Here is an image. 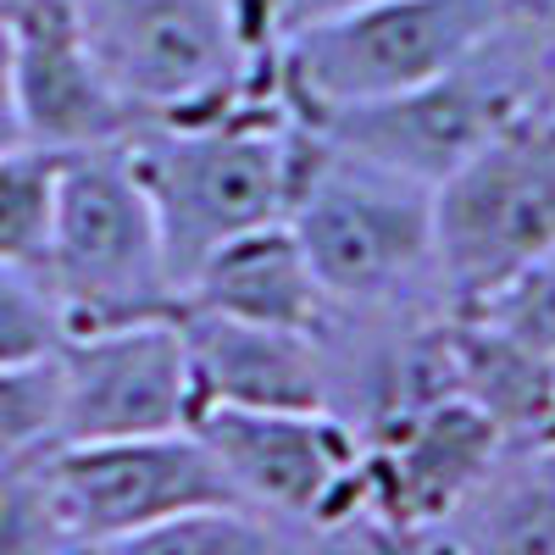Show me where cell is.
Segmentation results:
<instances>
[{
    "instance_id": "7c38bea8",
    "label": "cell",
    "mask_w": 555,
    "mask_h": 555,
    "mask_svg": "<svg viewBox=\"0 0 555 555\" xmlns=\"http://www.w3.org/2000/svg\"><path fill=\"white\" fill-rule=\"evenodd\" d=\"M505 450L500 428L461 395H439L361 439V522L434 533Z\"/></svg>"
},
{
    "instance_id": "f546056e",
    "label": "cell",
    "mask_w": 555,
    "mask_h": 555,
    "mask_svg": "<svg viewBox=\"0 0 555 555\" xmlns=\"http://www.w3.org/2000/svg\"><path fill=\"white\" fill-rule=\"evenodd\" d=\"M78 555H83V550H78Z\"/></svg>"
},
{
    "instance_id": "d6986e66",
    "label": "cell",
    "mask_w": 555,
    "mask_h": 555,
    "mask_svg": "<svg viewBox=\"0 0 555 555\" xmlns=\"http://www.w3.org/2000/svg\"><path fill=\"white\" fill-rule=\"evenodd\" d=\"M0 555H78L51 489V444L0 455Z\"/></svg>"
},
{
    "instance_id": "7402d4cb",
    "label": "cell",
    "mask_w": 555,
    "mask_h": 555,
    "mask_svg": "<svg viewBox=\"0 0 555 555\" xmlns=\"http://www.w3.org/2000/svg\"><path fill=\"white\" fill-rule=\"evenodd\" d=\"M478 317L500 322L505 334H517L555 366V250L539 267H528L517 284H505L489 306H478Z\"/></svg>"
},
{
    "instance_id": "44dd1931",
    "label": "cell",
    "mask_w": 555,
    "mask_h": 555,
    "mask_svg": "<svg viewBox=\"0 0 555 555\" xmlns=\"http://www.w3.org/2000/svg\"><path fill=\"white\" fill-rule=\"evenodd\" d=\"M62 423V373L56 356L0 366V450H44Z\"/></svg>"
},
{
    "instance_id": "5b68a950",
    "label": "cell",
    "mask_w": 555,
    "mask_h": 555,
    "mask_svg": "<svg viewBox=\"0 0 555 555\" xmlns=\"http://www.w3.org/2000/svg\"><path fill=\"white\" fill-rule=\"evenodd\" d=\"M122 145L73 151L56 167L44 284L67 317V334L178 317V284L167 267L162 228Z\"/></svg>"
},
{
    "instance_id": "277c9868",
    "label": "cell",
    "mask_w": 555,
    "mask_h": 555,
    "mask_svg": "<svg viewBox=\"0 0 555 555\" xmlns=\"http://www.w3.org/2000/svg\"><path fill=\"white\" fill-rule=\"evenodd\" d=\"M550 34H555V23H544L522 7L450 73L405 89V95H384L366 106L311 117L306 128H317L322 139H334V145H345L366 162H384L416 183H439L505 122H517L522 112H539Z\"/></svg>"
},
{
    "instance_id": "8fae6325",
    "label": "cell",
    "mask_w": 555,
    "mask_h": 555,
    "mask_svg": "<svg viewBox=\"0 0 555 555\" xmlns=\"http://www.w3.org/2000/svg\"><path fill=\"white\" fill-rule=\"evenodd\" d=\"M12 62V106L23 145L73 156L133 139V112L117 101L101 62L89 56L73 0H12L0 7Z\"/></svg>"
},
{
    "instance_id": "4fadbf2b",
    "label": "cell",
    "mask_w": 555,
    "mask_h": 555,
    "mask_svg": "<svg viewBox=\"0 0 555 555\" xmlns=\"http://www.w3.org/2000/svg\"><path fill=\"white\" fill-rule=\"evenodd\" d=\"M178 334L195 411H328L317 334L211 311H178Z\"/></svg>"
},
{
    "instance_id": "ba28073f",
    "label": "cell",
    "mask_w": 555,
    "mask_h": 555,
    "mask_svg": "<svg viewBox=\"0 0 555 555\" xmlns=\"http://www.w3.org/2000/svg\"><path fill=\"white\" fill-rule=\"evenodd\" d=\"M201 444L240 505L272 528L361 522V439L334 411H195Z\"/></svg>"
},
{
    "instance_id": "8992f818",
    "label": "cell",
    "mask_w": 555,
    "mask_h": 555,
    "mask_svg": "<svg viewBox=\"0 0 555 555\" xmlns=\"http://www.w3.org/2000/svg\"><path fill=\"white\" fill-rule=\"evenodd\" d=\"M555 250V117L522 112L434 183V267L450 311H478Z\"/></svg>"
},
{
    "instance_id": "ac0fdd59",
    "label": "cell",
    "mask_w": 555,
    "mask_h": 555,
    "mask_svg": "<svg viewBox=\"0 0 555 555\" xmlns=\"http://www.w3.org/2000/svg\"><path fill=\"white\" fill-rule=\"evenodd\" d=\"M56 167L62 156L12 145L0 151V261L44 272L51 250V217H56Z\"/></svg>"
},
{
    "instance_id": "603a6c76",
    "label": "cell",
    "mask_w": 555,
    "mask_h": 555,
    "mask_svg": "<svg viewBox=\"0 0 555 555\" xmlns=\"http://www.w3.org/2000/svg\"><path fill=\"white\" fill-rule=\"evenodd\" d=\"M278 555H366V522H345V528H278Z\"/></svg>"
},
{
    "instance_id": "3957f363",
    "label": "cell",
    "mask_w": 555,
    "mask_h": 555,
    "mask_svg": "<svg viewBox=\"0 0 555 555\" xmlns=\"http://www.w3.org/2000/svg\"><path fill=\"white\" fill-rule=\"evenodd\" d=\"M89 56L139 128L284 101L278 56H256L234 0H73ZM289 106V101H284Z\"/></svg>"
},
{
    "instance_id": "6da1fadb",
    "label": "cell",
    "mask_w": 555,
    "mask_h": 555,
    "mask_svg": "<svg viewBox=\"0 0 555 555\" xmlns=\"http://www.w3.org/2000/svg\"><path fill=\"white\" fill-rule=\"evenodd\" d=\"M284 222L328 306L450 311L434 267V183L366 162L300 122Z\"/></svg>"
},
{
    "instance_id": "e0dca14e",
    "label": "cell",
    "mask_w": 555,
    "mask_h": 555,
    "mask_svg": "<svg viewBox=\"0 0 555 555\" xmlns=\"http://www.w3.org/2000/svg\"><path fill=\"white\" fill-rule=\"evenodd\" d=\"M83 555H278V528L250 505H201L139 533L106 539Z\"/></svg>"
},
{
    "instance_id": "5bb4252c",
    "label": "cell",
    "mask_w": 555,
    "mask_h": 555,
    "mask_svg": "<svg viewBox=\"0 0 555 555\" xmlns=\"http://www.w3.org/2000/svg\"><path fill=\"white\" fill-rule=\"evenodd\" d=\"M178 311H211V317H240V322H267V328H295L317 334L322 300L317 278L289 234V222H261L245 234L222 240L178 289Z\"/></svg>"
},
{
    "instance_id": "9c48e42d",
    "label": "cell",
    "mask_w": 555,
    "mask_h": 555,
    "mask_svg": "<svg viewBox=\"0 0 555 555\" xmlns=\"http://www.w3.org/2000/svg\"><path fill=\"white\" fill-rule=\"evenodd\" d=\"M51 489L78 550L139 533L178 512H201V505H240L195 428L51 444Z\"/></svg>"
},
{
    "instance_id": "2e32d148",
    "label": "cell",
    "mask_w": 555,
    "mask_h": 555,
    "mask_svg": "<svg viewBox=\"0 0 555 555\" xmlns=\"http://www.w3.org/2000/svg\"><path fill=\"white\" fill-rule=\"evenodd\" d=\"M450 389L478 405L505 444H555V366L478 311L450 317Z\"/></svg>"
},
{
    "instance_id": "9a60e30c",
    "label": "cell",
    "mask_w": 555,
    "mask_h": 555,
    "mask_svg": "<svg viewBox=\"0 0 555 555\" xmlns=\"http://www.w3.org/2000/svg\"><path fill=\"white\" fill-rule=\"evenodd\" d=\"M416 539L434 555H555V444H505L467 500Z\"/></svg>"
},
{
    "instance_id": "7a4b0ae2",
    "label": "cell",
    "mask_w": 555,
    "mask_h": 555,
    "mask_svg": "<svg viewBox=\"0 0 555 555\" xmlns=\"http://www.w3.org/2000/svg\"><path fill=\"white\" fill-rule=\"evenodd\" d=\"M295 139L300 117L284 101L240 106L201 122L133 128L122 151L156 211L178 289L222 240L284 217L295 178Z\"/></svg>"
},
{
    "instance_id": "d4e9b609",
    "label": "cell",
    "mask_w": 555,
    "mask_h": 555,
    "mask_svg": "<svg viewBox=\"0 0 555 555\" xmlns=\"http://www.w3.org/2000/svg\"><path fill=\"white\" fill-rule=\"evenodd\" d=\"M23 145L17 128V106H12V62H7V23H0V151Z\"/></svg>"
},
{
    "instance_id": "83f0119b",
    "label": "cell",
    "mask_w": 555,
    "mask_h": 555,
    "mask_svg": "<svg viewBox=\"0 0 555 555\" xmlns=\"http://www.w3.org/2000/svg\"><path fill=\"white\" fill-rule=\"evenodd\" d=\"M522 7H528L533 17H544V23H555V0H522Z\"/></svg>"
},
{
    "instance_id": "4316f807",
    "label": "cell",
    "mask_w": 555,
    "mask_h": 555,
    "mask_svg": "<svg viewBox=\"0 0 555 555\" xmlns=\"http://www.w3.org/2000/svg\"><path fill=\"white\" fill-rule=\"evenodd\" d=\"M539 112L555 117V34H550V51H544V89H539Z\"/></svg>"
},
{
    "instance_id": "484cf974",
    "label": "cell",
    "mask_w": 555,
    "mask_h": 555,
    "mask_svg": "<svg viewBox=\"0 0 555 555\" xmlns=\"http://www.w3.org/2000/svg\"><path fill=\"white\" fill-rule=\"evenodd\" d=\"M366 555H434L416 533H395V528H373L366 522Z\"/></svg>"
},
{
    "instance_id": "f1b7e54d",
    "label": "cell",
    "mask_w": 555,
    "mask_h": 555,
    "mask_svg": "<svg viewBox=\"0 0 555 555\" xmlns=\"http://www.w3.org/2000/svg\"><path fill=\"white\" fill-rule=\"evenodd\" d=\"M0 7H12V0H0Z\"/></svg>"
},
{
    "instance_id": "cb8c5ba5",
    "label": "cell",
    "mask_w": 555,
    "mask_h": 555,
    "mask_svg": "<svg viewBox=\"0 0 555 555\" xmlns=\"http://www.w3.org/2000/svg\"><path fill=\"white\" fill-rule=\"evenodd\" d=\"M356 7H373V0H284V34L311 28V23H328V17H345Z\"/></svg>"
},
{
    "instance_id": "30bf717a",
    "label": "cell",
    "mask_w": 555,
    "mask_h": 555,
    "mask_svg": "<svg viewBox=\"0 0 555 555\" xmlns=\"http://www.w3.org/2000/svg\"><path fill=\"white\" fill-rule=\"evenodd\" d=\"M62 373V423L56 444L145 439L195 423L190 361H183L178 317L128 322L101 334H67L56 350Z\"/></svg>"
},
{
    "instance_id": "52a82bcc",
    "label": "cell",
    "mask_w": 555,
    "mask_h": 555,
    "mask_svg": "<svg viewBox=\"0 0 555 555\" xmlns=\"http://www.w3.org/2000/svg\"><path fill=\"white\" fill-rule=\"evenodd\" d=\"M512 12H522V0H373L284 34L278 89L300 122L405 95L467 62Z\"/></svg>"
},
{
    "instance_id": "ffe728a7",
    "label": "cell",
    "mask_w": 555,
    "mask_h": 555,
    "mask_svg": "<svg viewBox=\"0 0 555 555\" xmlns=\"http://www.w3.org/2000/svg\"><path fill=\"white\" fill-rule=\"evenodd\" d=\"M67 345V317L44 284V272L0 261V366L44 361Z\"/></svg>"
}]
</instances>
